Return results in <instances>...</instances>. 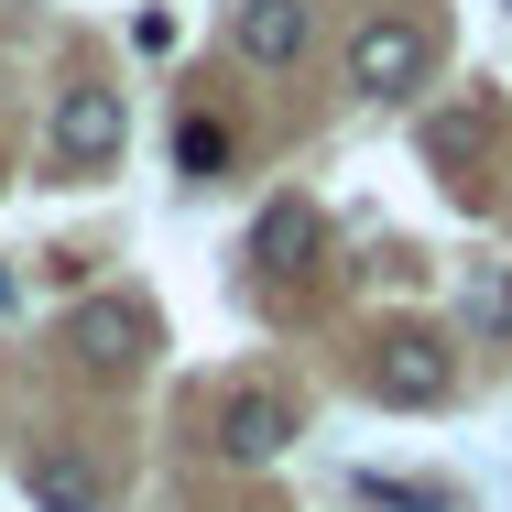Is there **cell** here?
Here are the masks:
<instances>
[{
  "label": "cell",
  "instance_id": "cell-1",
  "mask_svg": "<svg viewBox=\"0 0 512 512\" xmlns=\"http://www.w3.org/2000/svg\"><path fill=\"white\" fill-rule=\"evenodd\" d=\"M425 66H436V33L404 22V11H371V22L349 33V88H360V99H414Z\"/></svg>",
  "mask_w": 512,
  "mask_h": 512
},
{
  "label": "cell",
  "instance_id": "cell-10",
  "mask_svg": "<svg viewBox=\"0 0 512 512\" xmlns=\"http://www.w3.org/2000/svg\"><path fill=\"white\" fill-rule=\"evenodd\" d=\"M349 491H360L371 512H458L447 480H404V469H349Z\"/></svg>",
  "mask_w": 512,
  "mask_h": 512
},
{
  "label": "cell",
  "instance_id": "cell-7",
  "mask_svg": "<svg viewBox=\"0 0 512 512\" xmlns=\"http://www.w3.org/2000/svg\"><path fill=\"white\" fill-rule=\"evenodd\" d=\"M22 502L33 512H99V469L77 447H33L22 458Z\"/></svg>",
  "mask_w": 512,
  "mask_h": 512
},
{
  "label": "cell",
  "instance_id": "cell-6",
  "mask_svg": "<svg viewBox=\"0 0 512 512\" xmlns=\"http://www.w3.org/2000/svg\"><path fill=\"white\" fill-rule=\"evenodd\" d=\"M316 240H327V218H316L306 197H273L262 218H251V262H262V273H306Z\"/></svg>",
  "mask_w": 512,
  "mask_h": 512
},
{
  "label": "cell",
  "instance_id": "cell-5",
  "mask_svg": "<svg viewBox=\"0 0 512 512\" xmlns=\"http://www.w3.org/2000/svg\"><path fill=\"white\" fill-rule=\"evenodd\" d=\"M66 360H77L88 382H131V360H142V316H131V306H77V316H66Z\"/></svg>",
  "mask_w": 512,
  "mask_h": 512
},
{
  "label": "cell",
  "instance_id": "cell-2",
  "mask_svg": "<svg viewBox=\"0 0 512 512\" xmlns=\"http://www.w3.org/2000/svg\"><path fill=\"white\" fill-rule=\"evenodd\" d=\"M447 382H458V349H447L436 327H393V338L371 349V404H393V414L447 404Z\"/></svg>",
  "mask_w": 512,
  "mask_h": 512
},
{
  "label": "cell",
  "instance_id": "cell-4",
  "mask_svg": "<svg viewBox=\"0 0 512 512\" xmlns=\"http://www.w3.org/2000/svg\"><path fill=\"white\" fill-rule=\"evenodd\" d=\"M207 436H218L229 469H262V458L295 447V404H284V393H229V404L207 414Z\"/></svg>",
  "mask_w": 512,
  "mask_h": 512
},
{
  "label": "cell",
  "instance_id": "cell-8",
  "mask_svg": "<svg viewBox=\"0 0 512 512\" xmlns=\"http://www.w3.org/2000/svg\"><path fill=\"white\" fill-rule=\"evenodd\" d=\"M240 55L251 66H295L306 55V0H240Z\"/></svg>",
  "mask_w": 512,
  "mask_h": 512
},
{
  "label": "cell",
  "instance_id": "cell-12",
  "mask_svg": "<svg viewBox=\"0 0 512 512\" xmlns=\"http://www.w3.org/2000/svg\"><path fill=\"white\" fill-rule=\"evenodd\" d=\"M11 306H22V273H11V262H0V316H11Z\"/></svg>",
  "mask_w": 512,
  "mask_h": 512
},
{
  "label": "cell",
  "instance_id": "cell-3",
  "mask_svg": "<svg viewBox=\"0 0 512 512\" xmlns=\"http://www.w3.org/2000/svg\"><path fill=\"white\" fill-rule=\"evenodd\" d=\"M44 142H55V164H66V175H99V164H120V142H131V109H120V88H66Z\"/></svg>",
  "mask_w": 512,
  "mask_h": 512
},
{
  "label": "cell",
  "instance_id": "cell-11",
  "mask_svg": "<svg viewBox=\"0 0 512 512\" xmlns=\"http://www.w3.org/2000/svg\"><path fill=\"white\" fill-rule=\"evenodd\" d=\"M469 338H512V273H469Z\"/></svg>",
  "mask_w": 512,
  "mask_h": 512
},
{
  "label": "cell",
  "instance_id": "cell-9",
  "mask_svg": "<svg viewBox=\"0 0 512 512\" xmlns=\"http://www.w3.org/2000/svg\"><path fill=\"white\" fill-rule=\"evenodd\" d=\"M229 153H240V131H229L218 109H186V120H175V175H186V186H218Z\"/></svg>",
  "mask_w": 512,
  "mask_h": 512
}]
</instances>
